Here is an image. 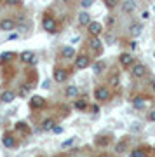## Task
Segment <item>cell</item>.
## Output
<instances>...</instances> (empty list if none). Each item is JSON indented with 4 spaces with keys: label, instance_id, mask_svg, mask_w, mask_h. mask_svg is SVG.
Wrapping results in <instances>:
<instances>
[{
    "label": "cell",
    "instance_id": "6da1fadb",
    "mask_svg": "<svg viewBox=\"0 0 155 157\" xmlns=\"http://www.w3.org/2000/svg\"><path fill=\"white\" fill-rule=\"evenodd\" d=\"M94 100L100 101V103H106V101L112 100V91L110 87H106V86H98L94 89Z\"/></svg>",
    "mask_w": 155,
    "mask_h": 157
},
{
    "label": "cell",
    "instance_id": "7a4b0ae2",
    "mask_svg": "<svg viewBox=\"0 0 155 157\" xmlns=\"http://www.w3.org/2000/svg\"><path fill=\"white\" fill-rule=\"evenodd\" d=\"M129 70H131V77H134V78H143L146 75V67L139 61H134Z\"/></svg>",
    "mask_w": 155,
    "mask_h": 157
},
{
    "label": "cell",
    "instance_id": "3957f363",
    "mask_svg": "<svg viewBox=\"0 0 155 157\" xmlns=\"http://www.w3.org/2000/svg\"><path fill=\"white\" fill-rule=\"evenodd\" d=\"M73 61H75V68H77V70H85V68L91 65V58H89L87 54L80 52V54H75Z\"/></svg>",
    "mask_w": 155,
    "mask_h": 157
},
{
    "label": "cell",
    "instance_id": "277c9868",
    "mask_svg": "<svg viewBox=\"0 0 155 157\" xmlns=\"http://www.w3.org/2000/svg\"><path fill=\"white\" fill-rule=\"evenodd\" d=\"M42 28H44L47 33H56V32H58V23H56L54 17H51V16L45 14L44 19H42Z\"/></svg>",
    "mask_w": 155,
    "mask_h": 157
},
{
    "label": "cell",
    "instance_id": "5b68a950",
    "mask_svg": "<svg viewBox=\"0 0 155 157\" xmlns=\"http://www.w3.org/2000/svg\"><path fill=\"white\" fill-rule=\"evenodd\" d=\"M87 44H89V47H91V49L94 51V54H101V52H103V40H101L100 37L89 35Z\"/></svg>",
    "mask_w": 155,
    "mask_h": 157
},
{
    "label": "cell",
    "instance_id": "8992f818",
    "mask_svg": "<svg viewBox=\"0 0 155 157\" xmlns=\"http://www.w3.org/2000/svg\"><path fill=\"white\" fill-rule=\"evenodd\" d=\"M85 28H87L89 35H94V37H100V35L105 32V28H103V25H101L100 21H91Z\"/></svg>",
    "mask_w": 155,
    "mask_h": 157
},
{
    "label": "cell",
    "instance_id": "52a82bcc",
    "mask_svg": "<svg viewBox=\"0 0 155 157\" xmlns=\"http://www.w3.org/2000/svg\"><path fill=\"white\" fill-rule=\"evenodd\" d=\"M148 98H145L143 94H136L131 98V103H133V107L136 108V110H145L146 108V103H148Z\"/></svg>",
    "mask_w": 155,
    "mask_h": 157
},
{
    "label": "cell",
    "instance_id": "ba28073f",
    "mask_svg": "<svg viewBox=\"0 0 155 157\" xmlns=\"http://www.w3.org/2000/svg\"><path fill=\"white\" fill-rule=\"evenodd\" d=\"M68 75H70V72H68L66 68H54V73H52V78H54L56 82H65V80H66L68 78Z\"/></svg>",
    "mask_w": 155,
    "mask_h": 157
},
{
    "label": "cell",
    "instance_id": "9c48e42d",
    "mask_svg": "<svg viewBox=\"0 0 155 157\" xmlns=\"http://www.w3.org/2000/svg\"><path fill=\"white\" fill-rule=\"evenodd\" d=\"M119 63H120L122 68H131V65L134 63V56L131 52H122L119 56Z\"/></svg>",
    "mask_w": 155,
    "mask_h": 157
},
{
    "label": "cell",
    "instance_id": "30bf717a",
    "mask_svg": "<svg viewBox=\"0 0 155 157\" xmlns=\"http://www.w3.org/2000/svg\"><path fill=\"white\" fill-rule=\"evenodd\" d=\"M141 33H143V25L139 21H134V23L129 25V35H131L133 39H138Z\"/></svg>",
    "mask_w": 155,
    "mask_h": 157
},
{
    "label": "cell",
    "instance_id": "8fae6325",
    "mask_svg": "<svg viewBox=\"0 0 155 157\" xmlns=\"http://www.w3.org/2000/svg\"><path fill=\"white\" fill-rule=\"evenodd\" d=\"M2 143H4V147H6V148H9V150H11V148H16V147H17L16 138H14L11 133H6V135L2 136Z\"/></svg>",
    "mask_w": 155,
    "mask_h": 157
},
{
    "label": "cell",
    "instance_id": "7c38bea8",
    "mask_svg": "<svg viewBox=\"0 0 155 157\" xmlns=\"http://www.w3.org/2000/svg\"><path fill=\"white\" fill-rule=\"evenodd\" d=\"M110 141H112V136L110 135H98L94 138L96 147H101V148H106V147L110 145Z\"/></svg>",
    "mask_w": 155,
    "mask_h": 157
},
{
    "label": "cell",
    "instance_id": "4fadbf2b",
    "mask_svg": "<svg viewBox=\"0 0 155 157\" xmlns=\"http://www.w3.org/2000/svg\"><path fill=\"white\" fill-rule=\"evenodd\" d=\"M127 148H129L127 138H122V140H119V141L115 143V154H117V155H122V154H126V152H127Z\"/></svg>",
    "mask_w": 155,
    "mask_h": 157
},
{
    "label": "cell",
    "instance_id": "5bb4252c",
    "mask_svg": "<svg viewBox=\"0 0 155 157\" xmlns=\"http://www.w3.org/2000/svg\"><path fill=\"white\" fill-rule=\"evenodd\" d=\"M14 28H16V21L11 19V17H6V19L0 21V30L2 32H12Z\"/></svg>",
    "mask_w": 155,
    "mask_h": 157
},
{
    "label": "cell",
    "instance_id": "9a60e30c",
    "mask_svg": "<svg viewBox=\"0 0 155 157\" xmlns=\"http://www.w3.org/2000/svg\"><path fill=\"white\" fill-rule=\"evenodd\" d=\"M30 107L33 108V110L44 108L45 107V98H42V96H33V98L30 100Z\"/></svg>",
    "mask_w": 155,
    "mask_h": 157
},
{
    "label": "cell",
    "instance_id": "2e32d148",
    "mask_svg": "<svg viewBox=\"0 0 155 157\" xmlns=\"http://www.w3.org/2000/svg\"><path fill=\"white\" fill-rule=\"evenodd\" d=\"M19 59H21L23 63H30V65L37 63V58H35V54L32 52V51H25V52H21V54H19Z\"/></svg>",
    "mask_w": 155,
    "mask_h": 157
},
{
    "label": "cell",
    "instance_id": "e0dca14e",
    "mask_svg": "<svg viewBox=\"0 0 155 157\" xmlns=\"http://www.w3.org/2000/svg\"><path fill=\"white\" fill-rule=\"evenodd\" d=\"M136 7H138V4L133 2V0H124L122 2V11L126 12V14H133L136 11Z\"/></svg>",
    "mask_w": 155,
    "mask_h": 157
},
{
    "label": "cell",
    "instance_id": "ac0fdd59",
    "mask_svg": "<svg viewBox=\"0 0 155 157\" xmlns=\"http://www.w3.org/2000/svg\"><path fill=\"white\" fill-rule=\"evenodd\" d=\"M77 19H78V25H80V26H87L89 23H91V14L84 9V11L77 16Z\"/></svg>",
    "mask_w": 155,
    "mask_h": 157
},
{
    "label": "cell",
    "instance_id": "d6986e66",
    "mask_svg": "<svg viewBox=\"0 0 155 157\" xmlns=\"http://www.w3.org/2000/svg\"><path fill=\"white\" fill-rule=\"evenodd\" d=\"M75 54H77L75 49L70 47V45H66V47H63V49H61V58H63V59H73Z\"/></svg>",
    "mask_w": 155,
    "mask_h": 157
},
{
    "label": "cell",
    "instance_id": "ffe728a7",
    "mask_svg": "<svg viewBox=\"0 0 155 157\" xmlns=\"http://www.w3.org/2000/svg\"><path fill=\"white\" fill-rule=\"evenodd\" d=\"M65 96H66L68 100H75V98H78V87L77 86H68L66 89H65Z\"/></svg>",
    "mask_w": 155,
    "mask_h": 157
},
{
    "label": "cell",
    "instance_id": "44dd1931",
    "mask_svg": "<svg viewBox=\"0 0 155 157\" xmlns=\"http://www.w3.org/2000/svg\"><path fill=\"white\" fill-rule=\"evenodd\" d=\"M0 100L4 101V103H11V101L16 100V93H14V91H11V89H7V91H4V93H2Z\"/></svg>",
    "mask_w": 155,
    "mask_h": 157
},
{
    "label": "cell",
    "instance_id": "7402d4cb",
    "mask_svg": "<svg viewBox=\"0 0 155 157\" xmlns=\"http://www.w3.org/2000/svg\"><path fill=\"white\" fill-rule=\"evenodd\" d=\"M54 124H56V121L52 117H47V119H44L42 121V124H40V129L42 131H51V129L54 128Z\"/></svg>",
    "mask_w": 155,
    "mask_h": 157
},
{
    "label": "cell",
    "instance_id": "603a6c76",
    "mask_svg": "<svg viewBox=\"0 0 155 157\" xmlns=\"http://www.w3.org/2000/svg\"><path fill=\"white\" fill-rule=\"evenodd\" d=\"M105 70H106V63L103 61V59H100V61H96L94 65H93V72H94L96 75H101Z\"/></svg>",
    "mask_w": 155,
    "mask_h": 157
},
{
    "label": "cell",
    "instance_id": "cb8c5ba5",
    "mask_svg": "<svg viewBox=\"0 0 155 157\" xmlns=\"http://www.w3.org/2000/svg\"><path fill=\"white\" fill-rule=\"evenodd\" d=\"M148 148H143V147H139V148H134L131 150V155L133 157H143V155H148Z\"/></svg>",
    "mask_w": 155,
    "mask_h": 157
},
{
    "label": "cell",
    "instance_id": "d4e9b609",
    "mask_svg": "<svg viewBox=\"0 0 155 157\" xmlns=\"http://www.w3.org/2000/svg\"><path fill=\"white\" fill-rule=\"evenodd\" d=\"M75 143H77V138H75V136H72V138H68V140H65L63 143H61V148H63V150H66V148H72Z\"/></svg>",
    "mask_w": 155,
    "mask_h": 157
},
{
    "label": "cell",
    "instance_id": "484cf974",
    "mask_svg": "<svg viewBox=\"0 0 155 157\" xmlns=\"http://www.w3.org/2000/svg\"><path fill=\"white\" fill-rule=\"evenodd\" d=\"M108 84H110L112 87H119V84H120V77H119V73H113V75L108 78Z\"/></svg>",
    "mask_w": 155,
    "mask_h": 157
},
{
    "label": "cell",
    "instance_id": "4316f807",
    "mask_svg": "<svg viewBox=\"0 0 155 157\" xmlns=\"http://www.w3.org/2000/svg\"><path fill=\"white\" fill-rule=\"evenodd\" d=\"M75 108H77V110H85V108H87V101H85V98H80V100L75 98Z\"/></svg>",
    "mask_w": 155,
    "mask_h": 157
},
{
    "label": "cell",
    "instance_id": "83f0119b",
    "mask_svg": "<svg viewBox=\"0 0 155 157\" xmlns=\"http://www.w3.org/2000/svg\"><path fill=\"white\" fill-rule=\"evenodd\" d=\"M16 131H19V133H23V135H28V133H30V128H28L25 122H17L16 124Z\"/></svg>",
    "mask_w": 155,
    "mask_h": 157
},
{
    "label": "cell",
    "instance_id": "f1b7e54d",
    "mask_svg": "<svg viewBox=\"0 0 155 157\" xmlns=\"http://www.w3.org/2000/svg\"><path fill=\"white\" fill-rule=\"evenodd\" d=\"M11 58H14V54H12V52H4V54L0 56V65H4L6 61H9Z\"/></svg>",
    "mask_w": 155,
    "mask_h": 157
},
{
    "label": "cell",
    "instance_id": "f546056e",
    "mask_svg": "<svg viewBox=\"0 0 155 157\" xmlns=\"http://www.w3.org/2000/svg\"><path fill=\"white\" fill-rule=\"evenodd\" d=\"M105 2V6L108 7V9H115L117 4H119V0H103Z\"/></svg>",
    "mask_w": 155,
    "mask_h": 157
},
{
    "label": "cell",
    "instance_id": "4dcf8cb0",
    "mask_svg": "<svg viewBox=\"0 0 155 157\" xmlns=\"http://www.w3.org/2000/svg\"><path fill=\"white\" fill-rule=\"evenodd\" d=\"M32 87H33V86H26V84H25V86L21 87V91H19V94H21V96H26L28 93L32 91Z\"/></svg>",
    "mask_w": 155,
    "mask_h": 157
},
{
    "label": "cell",
    "instance_id": "1f68e13d",
    "mask_svg": "<svg viewBox=\"0 0 155 157\" xmlns=\"http://www.w3.org/2000/svg\"><path fill=\"white\" fill-rule=\"evenodd\" d=\"M93 4H94V0H80V6H82V9H89Z\"/></svg>",
    "mask_w": 155,
    "mask_h": 157
},
{
    "label": "cell",
    "instance_id": "d6a6232c",
    "mask_svg": "<svg viewBox=\"0 0 155 157\" xmlns=\"http://www.w3.org/2000/svg\"><path fill=\"white\" fill-rule=\"evenodd\" d=\"M51 131H52V133H54V135H61V133H63V131H65V128H61L59 124H54V128L51 129Z\"/></svg>",
    "mask_w": 155,
    "mask_h": 157
},
{
    "label": "cell",
    "instance_id": "836d02e7",
    "mask_svg": "<svg viewBox=\"0 0 155 157\" xmlns=\"http://www.w3.org/2000/svg\"><path fill=\"white\" fill-rule=\"evenodd\" d=\"M7 6H21V0H4Z\"/></svg>",
    "mask_w": 155,
    "mask_h": 157
},
{
    "label": "cell",
    "instance_id": "e575fe53",
    "mask_svg": "<svg viewBox=\"0 0 155 157\" xmlns=\"http://www.w3.org/2000/svg\"><path fill=\"white\" fill-rule=\"evenodd\" d=\"M146 119H148L150 122H155V108L148 112V115H146Z\"/></svg>",
    "mask_w": 155,
    "mask_h": 157
},
{
    "label": "cell",
    "instance_id": "d590c367",
    "mask_svg": "<svg viewBox=\"0 0 155 157\" xmlns=\"http://www.w3.org/2000/svg\"><path fill=\"white\" fill-rule=\"evenodd\" d=\"M141 19H143V21H148V19H150V12L148 11H143V12H141Z\"/></svg>",
    "mask_w": 155,
    "mask_h": 157
},
{
    "label": "cell",
    "instance_id": "8d00e7d4",
    "mask_svg": "<svg viewBox=\"0 0 155 157\" xmlns=\"http://www.w3.org/2000/svg\"><path fill=\"white\" fill-rule=\"evenodd\" d=\"M129 47H131V51H136L138 49V42H136V40H131V42H129Z\"/></svg>",
    "mask_w": 155,
    "mask_h": 157
},
{
    "label": "cell",
    "instance_id": "74e56055",
    "mask_svg": "<svg viewBox=\"0 0 155 157\" xmlns=\"http://www.w3.org/2000/svg\"><path fill=\"white\" fill-rule=\"evenodd\" d=\"M106 23H108V26H112V25L115 23V17H108V19H106Z\"/></svg>",
    "mask_w": 155,
    "mask_h": 157
},
{
    "label": "cell",
    "instance_id": "f35d334b",
    "mask_svg": "<svg viewBox=\"0 0 155 157\" xmlns=\"http://www.w3.org/2000/svg\"><path fill=\"white\" fill-rule=\"evenodd\" d=\"M17 37H19L17 33H12V35H9V40H14V39H17Z\"/></svg>",
    "mask_w": 155,
    "mask_h": 157
},
{
    "label": "cell",
    "instance_id": "ab89813d",
    "mask_svg": "<svg viewBox=\"0 0 155 157\" xmlns=\"http://www.w3.org/2000/svg\"><path fill=\"white\" fill-rule=\"evenodd\" d=\"M152 89H153V93H155V80H152Z\"/></svg>",
    "mask_w": 155,
    "mask_h": 157
},
{
    "label": "cell",
    "instance_id": "60d3db41",
    "mask_svg": "<svg viewBox=\"0 0 155 157\" xmlns=\"http://www.w3.org/2000/svg\"><path fill=\"white\" fill-rule=\"evenodd\" d=\"M61 2H65V4H68V2H70V0H61Z\"/></svg>",
    "mask_w": 155,
    "mask_h": 157
},
{
    "label": "cell",
    "instance_id": "b9f144b4",
    "mask_svg": "<svg viewBox=\"0 0 155 157\" xmlns=\"http://www.w3.org/2000/svg\"><path fill=\"white\" fill-rule=\"evenodd\" d=\"M145 2H152V0H145Z\"/></svg>",
    "mask_w": 155,
    "mask_h": 157
},
{
    "label": "cell",
    "instance_id": "7bdbcfd3",
    "mask_svg": "<svg viewBox=\"0 0 155 157\" xmlns=\"http://www.w3.org/2000/svg\"><path fill=\"white\" fill-rule=\"evenodd\" d=\"M2 2H4V0H0V4H2Z\"/></svg>",
    "mask_w": 155,
    "mask_h": 157
},
{
    "label": "cell",
    "instance_id": "ee69618b",
    "mask_svg": "<svg viewBox=\"0 0 155 157\" xmlns=\"http://www.w3.org/2000/svg\"><path fill=\"white\" fill-rule=\"evenodd\" d=\"M153 58H155V52H153Z\"/></svg>",
    "mask_w": 155,
    "mask_h": 157
}]
</instances>
